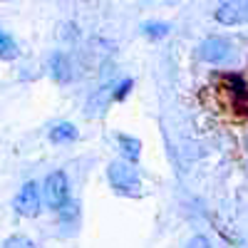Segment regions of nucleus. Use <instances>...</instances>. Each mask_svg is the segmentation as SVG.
<instances>
[{"label": "nucleus", "instance_id": "nucleus-1", "mask_svg": "<svg viewBox=\"0 0 248 248\" xmlns=\"http://www.w3.org/2000/svg\"><path fill=\"white\" fill-rule=\"evenodd\" d=\"M107 179H109L112 189L117 194L129 196V199H139L141 196V179H139L137 169L132 167L129 161L114 159L109 167H107Z\"/></svg>", "mask_w": 248, "mask_h": 248}, {"label": "nucleus", "instance_id": "nucleus-2", "mask_svg": "<svg viewBox=\"0 0 248 248\" xmlns=\"http://www.w3.org/2000/svg\"><path fill=\"white\" fill-rule=\"evenodd\" d=\"M43 199L52 211H65L70 203V179L65 171H52L47 174L43 184Z\"/></svg>", "mask_w": 248, "mask_h": 248}, {"label": "nucleus", "instance_id": "nucleus-3", "mask_svg": "<svg viewBox=\"0 0 248 248\" xmlns=\"http://www.w3.org/2000/svg\"><path fill=\"white\" fill-rule=\"evenodd\" d=\"M13 209L17 216H25V218H35L43 209V191H40V184L37 181H25L20 186V191L13 199Z\"/></svg>", "mask_w": 248, "mask_h": 248}, {"label": "nucleus", "instance_id": "nucleus-4", "mask_svg": "<svg viewBox=\"0 0 248 248\" xmlns=\"http://www.w3.org/2000/svg\"><path fill=\"white\" fill-rule=\"evenodd\" d=\"M214 17L226 28H236L248 23V0H223L216 5Z\"/></svg>", "mask_w": 248, "mask_h": 248}, {"label": "nucleus", "instance_id": "nucleus-5", "mask_svg": "<svg viewBox=\"0 0 248 248\" xmlns=\"http://www.w3.org/2000/svg\"><path fill=\"white\" fill-rule=\"evenodd\" d=\"M231 43L226 37H206L199 45V57L209 65H223L231 60Z\"/></svg>", "mask_w": 248, "mask_h": 248}, {"label": "nucleus", "instance_id": "nucleus-6", "mask_svg": "<svg viewBox=\"0 0 248 248\" xmlns=\"http://www.w3.org/2000/svg\"><path fill=\"white\" fill-rule=\"evenodd\" d=\"M50 75L60 85H65V82L72 79V65H70V57L65 52H55L50 57Z\"/></svg>", "mask_w": 248, "mask_h": 248}, {"label": "nucleus", "instance_id": "nucleus-7", "mask_svg": "<svg viewBox=\"0 0 248 248\" xmlns=\"http://www.w3.org/2000/svg\"><path fill=\"white\" fill-rule=\"evenodd\" d=\"M77 137H79V132H77V127L72 122H60L50 129V141L52 144H72Z\"/></svg>", "mask_w": 248, "mask_h": 248}, {"label": "nucleus", "instance_id": "nucleus-8", "mask_svg": "<svg viewBox=\"0 0 248 248\" xmlns=\"http://www.w3.org/2000/svg\"><path fill=\"white\" fill-rule=\"evenodd\" d=\"M117 141H119L122 156L127 159L129 164L139 161V156H141V141H139L137 137H129V134H117Z\"/></svg>", "mask_w": 248, "mask_h": 248}, {"label": "nucleus", "instance_id": "nucleus-9", "mask_svg": "<svg viewBox=\"0 0 248 248\" xmlns=\"http://www.w3.org/2000/svg\"><path fill=\"white\" fill-rule=\"evenodd\" d=\"M20 55V47L15 43V37L5 30H0V60H15Z\"/></svg>", "mask_w": 248, "mask_h": 248}, {"label": "nucleus", "instance_id": "nucleus-10", "mask_svg": "<svg viewBox=\"0 0 248 248\" xmlns=\"http://www.w3.org/2000/svg\"><path fill=\"white\" fill-rule=\"evenodd\" d=\"M141 32L147 35L149 40H161L169 35V25L167 23H159V20H152V23H144L141 25Z\"/></svg>", "mask_w": 248, "mask_h": 248}, {"label": "nucleus", "instance_id": "nucleus-11", "mask_svg": "<svg viewBox=\"0 0 248 248\" xmlns=\"http://www.w3.org/2000/svg\"><path fill=\"white\" fill-rule=\"evenodd\" d=\"M0 248H35V243H32V238H28L23 233H15V236H8Z\"/></svg>", "mask_w": 248, "mask_h": 248}, {"label": "nucleus", "instance_id": "nucleus-12", "mask_svg": "<svg viewBox=\"0 0 248 248\" xmlns=\"http://www.w3.org/2000/svg\"><path fill=\"white\" fill-rule=\"evenodd\" d=\"M132 87H134V79L132 77H124L119 85L114 87V92H112V99L114 102H122V99H127V94L132 92Z\"/></svg>", "mask_w": 248, "mask_h": 248}, {"label": "nucleus", "instance_id": "nucleus-13", "mask_svg": "<svg viewBox=\"0 0 248 248\" xmlns=\"http://www.w3.org/2000/svg\"><path fill=\"white\" fill-rule=\"evenodd\" d=\"M186 248H211V243H209V238H206V236H194Z\"/></svg>", "mask_w": 248, "mask_h": 248}, {"label": "nucleus", "instance_id": "nucleus-14", "mask_svg": "<svg viewBox=\"0 0 248 248\" xmlns=\"http://www.w3.org/2000/svg\"><path fill=\"white\" fill-rule=\"evenodd\" d=\"M0 3H8V0H0Z\"/></svg>", "mask_w": 248, "mask_h": 248}]
</instances>
